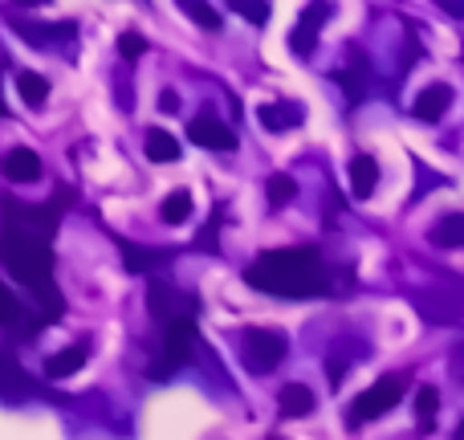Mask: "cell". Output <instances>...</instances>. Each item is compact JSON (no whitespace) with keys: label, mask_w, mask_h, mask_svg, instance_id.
I'll list each match as a JSON object with an SVG mask.
<instances>
[{"label":"cell","mask_w":464,"mask_h":440,"mask_svg":"<svg viewBox=\"0 0 464 440\" xmlns=\"http://www.w3.org/2000/svg\"><path fill=\"white\" fill-rule=\"evenodd\" d=\"M245 281L273 298H318L326 294V269L318 249H273L245 269Z\"/></svg>","instance_id":"6da1fadb"},{"label":"cell","mask_w":464,"mask_h":440,"mask_svg":"<svg viewBox=\"0 0 464 440\" xmlns=\"http://www.w3.org/2000/svg\"><path fill=\"white\" fill-rule=\"evenodd\" d=\"M0 261L13 269V278H21L33 289V298L41 302V318L57 322L65 314V298L53 286V253L49 240L21 237V232H5L0 237Z\"/></svg>","instance_id":"7a4b0ae2"},{"label":"cell","mask_w":464,"mask_h":440,"mask_svg":"<svg viewBox=\"0 0 464 440\" xmlns=\"http://www.w3.org/2000/svg\"><path fill=\"white\" fill-rule=\"evenodd\" d=\"M70 204V200H65ZM65 204L49 200V204H16V200H5L0 217H5V232H21V237H37V240H49L62 224V209Z\"/></svg>","instance_id":"3957f363"},{"label":"cell","mask_w":464,"mask_h":440,"mask_svg":"<svg viewBox=\"0 0 464 440\" xmlns=\"http://www.w3.org/2000/svg\"><path fill=\"white\" fill-rule=\"evenodd\" d=\"M192 355H196V318L188 310V314H176L168 322V330H163V355L160 363H151V379L176 376L184 363H192Z\"/></svg>","instance_id":"277c9868"},{"label":"cell","mask_w":464,"mask_h":440,"mask_svg":"<svg viewBox=\"0 0 464 440\" xmlns=\"http://www.w3.org/2000/svg\"><path fill=\"white\" fill-rule=\"evenodd\" d=\"M403 387H408V379H403V376H383L379 384H371L367 392L351 404V416H346V420H351V425H367V420L392 412L395 404L403 400Z\"/></svg>","instance_id":"5b68a950"},{"label":"cell","mask_w":464,"mask_h":440,"mask_svg":"<svg viewBox=\"0 0 464 440\" xmlns=\"http://www.w3.org/2000/svg\"><path fill=\"white\" fill-rule=\"evenodd\" d=\"M289 343L285 335H277V330H248L245 335V367L253 371V376H265V371H273L281 359H285Z\"/></svg>","instance_id":"8992f818"},{"label":"cell","mask_w":464,"mask_h":440,"mask_svg":"<svg viewBox=\"0 0 464 440\" xmlns=\"http://www.w3.org/2000/svg\"><path fill=\"white\" fill-rule=\"evenodd\" d=\"M188 139L196 147H208V152H232L237 147V135H232L225 122L212 119V114H200L196 122H188Z\"/></svg>","instance_id":"52a82bcc"},{"label":"cell","mask_w":464,"mask_h":440,"mask_svg":"<svg viewBox=\"0 0 464 440\" xmlns=\"http://www.w3.org/2000/svg\"><path fill=\"white\" fill-rule=\"evenodd\" d=\"M0 171H5V180H13V184H33V180L41 176V155L29 152V147H13V152L0 160Z\"/></svg>","instance_id":"ba28073f"},{"label":"cell","mask_w":464,"mask_h":440,"mask_svg":"<svg viewBox=\"0 0 464 440\" xmlns=\"http://www.w3.org/2000/svg\"><path fill=\"white\" fill-rule=\"evenodd\" d=\"M449 106H452V86H444V82H436V86L420 90V98H416V103H411V114H416L420 122H440Z\"/></svg>","instance_id":"9c48e42d"},{"label":"cell","mask_w":464,"mask_h":440,"mask_svg":"<svg viewBox=\"0 0 464 440\" xmlns=\"http://www.w3.org/2000/svg\"><path fill=\"white\" fill-rule=\"evenodd\" d=\"M33 314H21V302H16V294L0 281V330H8V335H37V327L33 322Z\"/></svg>","instance_id":"30bf717a"},{"label":"cell","mask_w":464,"mask_h":440,"mask_svg":"<svg viewBox=\"0 0 464 440\" xmlns=\"http://www.w3.org/2000/svg\"><path fill=\"white\" fill-rule=\"evenodd\" d=\"M0 396H5V400L29 396V376L21 371V363H16L13 351H0Z\"/></svg>","instance_id":"8fae6325"},{"label":"cell","mask_w":464,"mask_h":440,"mask_svg":"<svg viewBox=\"0 0 464 440\" xmlns=\"http://www.w3.org/2000/svg\"><path fill=\"white\" fill-rule=\"evenodd\" d=\"M375 184H379L375 155H354V160H351V192L359 196V200H367V196L375 192Z\"/></svg>","instance_id":"7c38bea8"},{"label":"cell","mask_w":464,"mask_h":440,"mask_svg":"<svg viewBox=\"0 0 464 440\" xmlns=\"http://www.w3.org/2000/svg\"><path fill=\"white\" fill-rule=\"evenodd\" d=\"M277 408H281V416H285V420L310 416V408H314V392H310L305 384H285V387H281V396H277Z\"/></svg>","instance_id":"4fadbf2b"},{"label":"cell","mask_w":464,"mask_h":440,"mask_svg":"<svg viewBox=\"0 0 464 440\" xmlns=\"http://www.w3.org/2000/svg\"><path fill=\"white\" fill-rule=\"evenodd\" d=\"M86 343H73V347H65V351H57V355H49L45 359V376L49 379H65V376H73V371H82V363H86Z\"/></svg>","instance_id":"5bb4252c"},{"label":"cell","mask_w":464,"mask_h":440,"mask_svg":"<svg viewBox=\"0 0 464 440\" xmlns=\"http://www.w3.org/2000/svg\"><path fill=\"white\" fill-rule=\"evenodd\" d=\"M256 119L265 122V131H289L302 122V106L294 103H265L261 111H256Z\"/></svg>","instance_id":"9a60e30c"},{"label":"cell","mask_w":464,"mask_h":440,"mask_svg":"<svg viewBox=\"0 0 464 440\" xmlns=\"http://www.w3.org/2000/svg\"><path fill=\"white\" fill-rule=\"evenodd\" d=\"M322 21H326V8H314L310 5L302 13V24H297V33H294V49H297V54H310V49H314V37H318Z\"/></svg>","instance_id":"2e32d148"},{"label":"cell","mask_w":464,"mask_h":440,"mask_svg":"<svg viewBox=\"0 0 464 440\" xmlns=\"http://www.w3.org/2000/svg\"><path fill=\"white\" fill-rule=\"evenodd\" d=\"M432 245L440 249H460L464 245V212H452L432 229Z\"/></svg>","instance_id":"e0dca14e"},{"label":"cell","mask_w":464,"mask_h":440,"mask_svg":"<svg viewBox=\"0 0 464 440\" xmlns=\"http://www.w3.org/2000/svg\"><path fill=\"white\" fill-rule=\"evenodd\" d=\"M16 90H21V98L29 106H45V98H49V82L41 78V73H33V70L16 73Z\"/></svg>","instance_id":"ac0fdd59"},{"label":"cell","mask_w":464,"mask_h":440,"mask_svg":"<svg viewBox=\"0 0 464 440\" xmlns=\"http://www.w3.org/2000/svg\"><path fill=\"white\" fill-rule=\"evenodd\" d=\"M147 155H151L155 163H176L179 160V143L168 135V131H151V135H147Z\"/></svg>","instance_id":"d6986e66"},{"label":"cell","mask_w":464,"mask_h":440,"mask_svg":"<svg viewBox=\"0 0 464 440\" xmlns=\"http://www.w3.org/2000/svg\"><path fill=\"white\" fill-rule=\"evenodd\" d=\"M436 408H440V392H436V387H420V396H416L420 433H432L436 428Z\"/></svg>","instance_id":"ffe728a7"},{"label":"cell","mask_w":464,"mask_h":440,"mask_svg":"<svg viewBox=\"0 0 464 440\" xmlns=\"http://www.w3.org/2000/svg\"><path fill=\"white\" fill-rule=\"evenodd\" d=\"M265 196H269L273 209H281V204H289L297 196V180L285 176V171H277V176H269V184H265Z\"/></svg>","instance_id":"44dd1931"},{"label":"cell","mask_w":464,"mask_h":440,"mask_svg":"<svg viewBox=\"0 0 464 440\" xmlns=\"http://www.w3.org/2000/svg\"><path fill=\"white\" fill-rule=\"evenodd\" d=\"M163 220H168V224H184L188 217H192V196H188V192H171L168 196V200H163Z\"/></svg>","instance_id":"7402d4cb"},{"label":"cell","mask_w":464,"mask_h":440,"mask_svg":"<svg viewBox=\"0 0 464 440\" xmlns=\"http://www.w3.org/2000/svg\"><path fill=\"white\" fill-rule=\"evenodd\" d=\"M122 257H127L130 269H151V265L168 261V253H160V249H139V245H122Z\"/></svg>","instance_id":"603a6c76"},{"label":"cell","mask_w":464,"mask_h":440,"mask_svg":"<svg viewBox=\"0 0 464 440\" xmlns=\"http://www.w3.org/2000/svg\"><path fill=\"white\" fill-rule=\"evenodd\" d=\"M179 8H184V13L192 16V21L200 24V29H208V33H217V29H220V13H217V8L200 5V0H188V5H179Z\"/></svg>","instance_id":"cb8c5ba5"},{"label":"cell","mask_w":464,"mask_h":440,"mask_svg":"<svg viewBox=\"0 0 464 440\" xmlns=\"http://www.w3.org/2000/svg\"><path fill=\"white\" fill-rule=\"evenodd\" d=\"M119 54L127 57V62H135V57H143V54H147V41L139 37V33H127V37L119 41Z\"/></svg>","instance_id":"d4e9b609"},{"label":"cell","mask_w":464,"mask_h":440,"mask_svg":"<svg viewBox=\"0 0 464 440\" xmlns=\"http://www.w3.org/2000/svg\"><path fill=\"white\" fill-rule=\"evenodd\" d=\"M240 13H245V16H256V21H265V16H269V5H245V0H240Z\"/></svg>","instance_id":"484cf974"},{"label":"cell","mask_w":464,"mask_h":440,"mask_svg":"<svg viewBox=\"0 0 464 440\" xmlns=\"http://www.w3.org/2000/svg\"><path fill=\"white\" fill-rule=\"evenodd\" d=\"M176 106H179V98L168 90V94H163V111H176Z\"/></svg>","instance_id":"4316f807"},{"label":"cell","mask_w":464,"mask_h":440,"mask_svg":"<svg viewBox=\"0 0 464 440\" xmlns=\"http://www.w3.org/2000/svg\"><path fill=\"white\" fill-rule=\"evenodd\" d=\"M457 440H464V425H460V433H457Z\"/></svg>","instance_id":"83f0119b"},{"label":"cell","mask_w":464,"mask_h":440,"mask_svg":"<svg viewBox=\"0 0 464 440\" xmlns=\"http://www.w3.org/2000/svg\"><path fill=\"white\" fill-rule=\"evenodd\" d=\"M0 114H5V103H0Z\"/></svg>","instance_id":"f1b7e54d"},{"label":"cell","mask_w":464,"mask_h":440,"mask_svg":"<svg viewBox=\"0 0 464 440\" xmlns=\"http://www.w3.org/2000/svg\"><path fill=\"white\" fill-rule=\"evenodd\" d=\"M460 351H464V347H460Z\"/></svg>","instance_id":"f546056e"}]
</instances>
